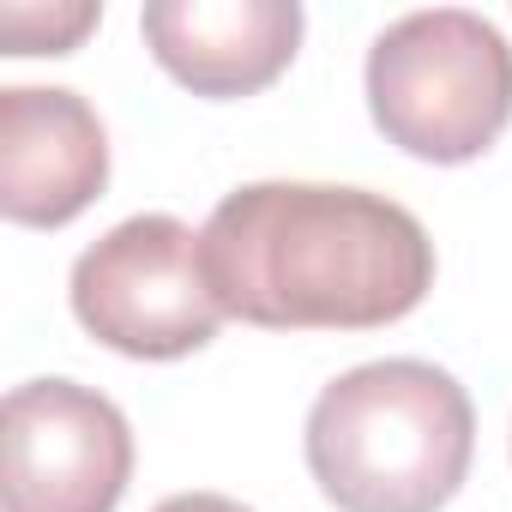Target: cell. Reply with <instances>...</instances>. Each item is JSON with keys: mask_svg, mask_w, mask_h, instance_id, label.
I'll return each mask as SVG.
<instances>
[{"mask_svg": "<svg viewBox=\"0 0 512 512\" xmlns=\"http://www.w3.org/2000/svg\"><path fill=\"white\" fill-rule=\"evenodd\" d=\"M151 512H253V506H241V500H229V494H169V500L151 506Z\"/></svg>", "mask_w": 512, "mask_h": 512, "instance_id": "cell-9", "label": "cell"}, {"mask_svg": "<svg viewBox=\"0 0 512 512\" xmlns=\"http://www.w3.org/2000/svg\"><path fill=\"white\" fill-rule=\"evenodd\" d=\"M302 452L338 512H440L470 476L476 410L434 362H362L314 398Z\"/></svg>", "mask_w": 512, "mask_h": 512, "instance_id": "cell-2", "label": "cell"}, {"mask_svg": "<svg viewBox=\"0 0 512 512\" xmlns=\"http://www.w3.org/2000/svg\"><path fill=\"white\" fill-rule=\"evenodd\" d=\"M199 253L217 308L266 332H374L416 314L434 290L422 217L332 181L235 187L205 217Z\"/></svg>", "mask_w": 512, "mask_h": 512, "instance_id": "cell-1", "label": "cell"}, {"mask_svg": "<svg viewBox=\"0 0 512 512\" xmlns=\"http://www.w3.org/2000/svg\"><path fill=\"white\" fill-rule=\"evenodd\" d=\"M368 115L416 163H476L512 121V43L464 7H428L386 25L368 49Z\"/></svg>", "mask_w": 512, "mask_h": 512, "instance_id": "cell-3", "label": "cell"}, {"mask_svg": "<svg viewBox=\"0 0 512 512\" xmlns=\"http://www.w3.org/2000/svg\"><path fill=\"white\" fill-rule=\"evenodd\" d=\"M73 320L115 356L181 362L229 320L211 296L199 235L169 211H139L73 260Z\"/></svg>", "mask_w": 512, "mask_h": 512, "instance_id": "cell-4", "label": "cell"}, {"mask_svg": "<svg viewBox=\"0 0 512 512\" xmlns=\"http://www.w3.org/2000/svg\"><path fill=\"white\" fill-rule=\"evenodd\" d=\"M103 7H91V0H67V7H25V0H13V7H0V31H7V55H73L91 31H97Z\"/></svg>", "mask_w": 512, "mask_h": 512, "instance_id": "cell-8", "label": "cell"}, {"mask_svg": "<svg viewBox=\"0 0 512 512\" xmlns=\"http://www.w3.org/2000/svg\"><path fill=\"white\" fill-rule=\"evenodd\" d=\"M302 25L296 0H151L139 13L157 67L211 103L253 97L284 79L302 49Z\"/></svg>", "mask_w": 512, "mask_h": 512, "instance_id": "cell-7", "label": "cell"}, {"mask_svg": "<svg viewBox=\"0 0 512 512\" xmlns=\"http://www.w3.org/2000/svg\"><path fill=\"white\" fill-rule=\"evenodd\" d=\"M109 187V133L67 85L0 91V211L19 229H67Z\"/></svg>", "mask_w": 512, "mask_h": 512, "instance_id": "cell-6", "label": "cell"}, {"mask_svg": "<svg viewBox=\"0 0 512 512\" xmlns=\"http://www.w3.org/2000/svg\"><path fill=\"white\" fill-rule=\"evenodd\" d=\"M133 482V428L79 380H25L0 404V506L115 512Z\"/></svg>", "mask_w": 512, "mask_h": 512, "instance_id": "cell-5", "label": "cell"}]
</instances>
